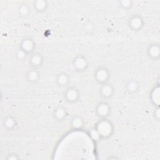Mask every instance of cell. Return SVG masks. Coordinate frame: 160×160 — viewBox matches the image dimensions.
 <instances>
[{
  "label": "cell",
  "instance_id": "obj_3",
  "mask_svg": "<svg viewBox=\"0 0 160 160\" xmlns=\"http://www.w3.org/2000/svg\"><path fill=\"white\" fill-rule=\"evenodd\" d=\"M80 94L79 90L74 86L68 87L64 92V98L66 101L69 103H74L79 99Z\"/></svg>",
  "mask_w": 160,
  "mask_h": 160
},
{
  "label": "cell",
  "instance_id": "obj_5",
  "mask_svg": "<svg viewBox=\"0 0 160 160\" xmlns=\"http://www.w3.org/2000/svg\"><path fill=\"white\" fill-rule=\"evenodd\" d=\"M72 66L75 71L78 72H82L86 71V69H87L88 66V62L84 56L79 55L76 56L74 59Z\"/></svg>",
  "mask_w": 160,
  "mask_h": 160
},
{
  "label": "cell",
  "instance_id": "obj_13",
  "mask_svg": "<svg viewBox=\"0 0 160 160\" xmlns=\"http://www.w3.org/2000/svg\"><path fill=\"white\" fill-rule=\"evenodd\" d=\"M39 72L37 70V69L32 68L31 69H29V71L27 73V79L28 81L30 82L34 83L38 81L39 78Z\"/></svg>",
  "mask_w": 160,
  "mask_h": 160
},
{
  "label": "cell",
  "instance_id": "obj_14",
  "mask_svg": "<svg viewBox=\"0 0 160 160\" xmlns=\"http://www.w3.org/2000/svg\"><path fill=\"white\" fill-rule=\"evenodd\" d=\"M126 89L129 93H134L138 91L139 88V84L138 82L135 79H131L128 81L126 84Z\"/></svg>",
  "mask_w": 160,
  "mask_h": 160
},
{
  "label": "cell",
  "instance_id": "obj_9",
  "mask_svg": "<svg viewBox=\"0 0 160 160\" xmlns=\"http://www.w3.org/2000/svg\"><path fill=\"white\" fill-rule=\"evenodd\" d=\"M42 62L43 58L41 54L38 52H34L31 54L29 59V63L32 68L37 69L42 65Z\"/></svg>",
  "mask_w": 160,
  "mask_h": 160
},
{
  "label": "cell",
  "instance_id": "obj_8",
  "mask_svg": "<svg viewBox=\"0 0 160 160\" xmlns=\"http://www.w3.org/2000/svg\"><path fill=\"white\" fill-rule=\"evenodd\" d=\"M95 111L98 116L105 118L109 116L111 112V108L106 102H101L97 105Z\"/></svg>",
  "mask_w": 160,
  "mask_h": 160
},
{
  "label": "cell",
  "instance_id": "obj_15",
  "mask_svg": "<svg viewBox=\"0 0 160 160\" xmlns=\"http://www.w3.org/2000/svg\"><path fill=\"white\" fill-rule=\"evenodd\" d=\"M16 124V121L12 117H7L4 121V125L8 129H12Z\"/></svg>",
  "mask_w": 160,
  "mask_h": 160
},
{
  "label": "cell",
  "instance_id": "obj_10",
  "mask_svg": "<svg viewBox=\"0 0 160 160\" xmlns=\"http://www.w3.org/2000/svg\"><path fill=\"white\" fill-rule=\"evenodd\" d=\"M99 93L101 96L104 99L111 98L114 94V88L111 84H109L108 82L101 84Z\"/></svg>",
  "mask_w": 160,
  "mask_h": 160
},
{
  "label": "cell",
  "instance_id": "obj_17",
  "mask_svg": "<svg viewBox=\"0 0 160 160\" xmlns=\"http://www.w3.org/2000/svg\"><path fill=\"white\" fill-rule=\"evenodd\" d=\"M19 158H20V157L15 153L9 154L8 155H7V156L6 158V159L8 160H15V159H18Z\"/></svg>",
  "mask_w": 160,
  "mask_h": 160
},
{
  "label": "cell",
  "instance_id": "obj_12",
  "mask_svg": "<svg viewBox=\"0 0 160 160\" xmlns=\"http://www.w3.org/2000/svg\"><path fill=\"white\" fill-rule=\"evenodd\" d=\"M66 114L67 112L66 109L62 106L56 107L53 111L54 117L59 121L63 120L66 118Z\"/></svg>",
  "mask_w": 160,
  "mask_h": 160
},
{
  "label": "cell",
  "instance_id": "obj_11",
  "mask_svg": "<svg viewBox=\"0 0 160 160\" xmlns=\"http://www.w3.org/2000/svg\"><path fill=\"white\" fill-rule=\"evenodd\" d=\"M56 82L60 87H66L69 82V77L65 72L59 73L56 78Z\"/></svg>",
  "mask_w": 160,
  "mask_h": 160
},
{
  "label": "cell",
  "instance_id": "obj_16",
  "mask_svg": "<svg viewBox=\"0 0 160 160\" xmlns=\"http://www.w3.org/2000/svg\"><path fill=\"white\" fill-rule=\"evenodd\" d=\"M71 124L74 128H81L83 126V119L79 116H74L71 119Z\"/></svg>",
  "mask_w": 160,
  "mask_h": 160
},
{
  "label": "cell",
  "instance_id": "obj_1",
  "mask_svg": "<svg viewBox=\"0 0 160 160\" xmlns=\"http://www.w3.org/2000/svg\"><path fill=\"white\" fill-rule=\"evenodd\" d=\"M95 131L97 135L99 137H108L111 136L113 131V128L109 121L102 119V121L97 124Z\"/></svg>",
  "mask_w": 160,
  "mask_h": 160
},
{
  "label": "cell",
  "instance_id": "obj_6",
  "mask_svg": "<svg viewBox=\"0 0 160 160\" xmlns=\"http://www.w3.org/2000/svg\"><path fill=\"white\" fill-rule=\"evenodd\" d=\"M144 26L143 19L138 15L132 16L128 21V26L132 31H139Z\"/></svg>",
  "mask_w": 160,
  "mask_h": 160
},
{
  "label": "cell",
  "instance_id": "obj_18",
  "mask_svg": "<svg viewBox=\"0 0 160 160\" xmlns=\"http://www.w3.org/2000/svg\"><path fill=\"white\" fill-rule=\"evenodd\" d=\"M29 12V9L26 6H22L21 8H20V13L22 14V16H26Z\"/></svg>",
  "mask_w": 160,
  "mask_h": 160
},
{
  "label": "cell",
  "instance_id": "obj_7",
  "mask_svg": "<svg viewBox=\"0 0 160 160\" xmlns=\"http://www.w3.org/2000/svg\"><path fill=\"white\" fill-rule=\"evenodd\" d=\"M146 51L147 54L150 59L154 61H158L159 59L160 48L158 43L154 42L149 44L147 48Z\"/></svg>",
  "mask_w": 160,
  "mask_h": 160
},
{
  "label": "cell",
  "instance_id": "obj_2",
  "mask_svg": "<svg viewBox=\"0 0 160 160\" xmlns=\"http://www.w3.org/2000/svg\"><path fill=\"white\" fill-rule=\"evenodd\" d=\"M94 76L98 82L103 84L108 82L110 77V72L106 67L99 66L94 71Z\"/></svg>",
  "mask_w": 160,
  "mask_h": 160
},
{
  "label": "cell",
  "instance_id": "obj_4",
  "mask_svg": "<svg viewBox=\"0 0 160 160\" xmlns=\"http://www.w3.org/2000/svg\"><path fill=\"white\" fill-rule=\"evenodd\" d=\"M36 48L34 41L30 38H25L20 42L19 49L26 54H31Z\"/></svg>",
  "mask_w": 160,
  "mask_h": 160
}]
</instances>
